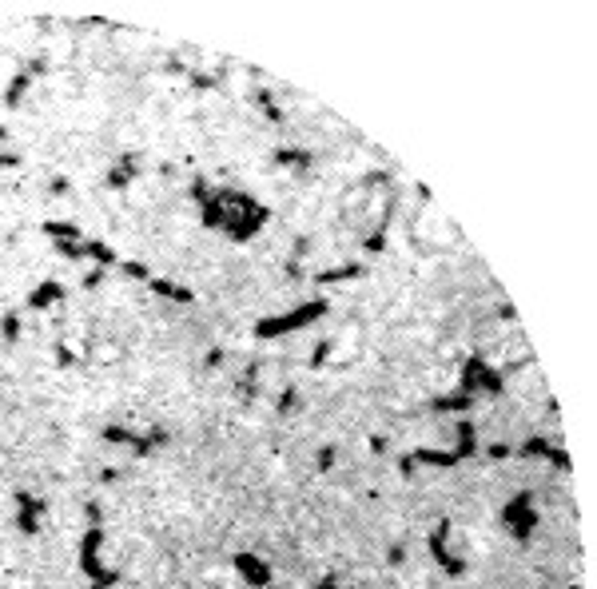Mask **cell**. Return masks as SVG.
I'll list each match as a JSON object with an SVG mask.
<instances>
[{"instance_id":"cell-36","label":"cell","mask_w":597,"mask_h":589,"mask_svg":"<svg viewBox=\"0 0 597 589\" xmlns=\"http://www.w3.org/2000/svg\"><path fill=\"white\" fill-rule=\"evenodd\" d=\"M25 72L32 76V80H36V76H44V72H48V56H32V60L25 64Z\"/></svg>"},{"instance_id":"cell-44","label":"cell","mask_w":597,"mask_h":589,"mask_svg":"<svg viewBox=\"0 0 597 589\" xmlns=\"http://www.w3.org/2000/svg\"><path fill=\"white\" fill-rule=\"evenodd\" d=\"M283 275H287V279H303V263L287 259V263H283Z\"/></svg>"},{"instance_id":"cell-24","label":"cell","mask_w":597,"mask_h":589,"mask_svg":"<svg viewBox=\"0 0 597 589\" xmlns=\"http://www.w3.org/2000/svg\"><path fill=\"white\" fill-rule=\"evenodd\" d=\"M183 80H187L195 92H211V88L223 84V76H215V72H195V68H187V76H183Z\"/></svg>"},{"instance_id":"cell-4","label":"cell","mask_w":597,"mask_h":589,"mask_svg":"<svg viewBox=\"0 0 597 589\" xmlns=\"http://www.w3.org/2000/svg\"><path fill=\"white\" fill-rule=\"evenodd\" d=\"M450 529H454V526H450V517H442L438 526L430 529V541H427V546H430V557L438 562L442 574H446V577H462V574H466V562H462V557H454V553L446 550V541H450Z\"/></svg>"},{"instance_id":"cell-12","label":"cell","mask_w":597,"mask_h":589,"mask_svg":"<svg viewBox=\"0 0 597 589\" xmlns=\"http://www.w3.org/2000/svg\"><path fill=\"white\" fill-rule=\"evenodd\" d=\"M271 160L279 163V168L311 172V168H315V151H307V147H275V156H271Z\"/></svg>"},{"instance_id":"cell-26","label":"cell","mask_w":597,"mask_h":589,"mask_svg":"<svg viewBox=\"0 0 597 589\" xmlns=\"http://www.w3.org/2000/svg\"><path fill=\"white\" fill-rule=\"evenodd\" d=\"M330 351H335V339H323V343L311 351V358H307V367L311 370H327V363H330Z\"/></svg>"},{"instance_id":"cell-47","label":"cell","mask_w":597,"mask_h":589,"mask_svg":"<svg viewBox=\"0 0 597 589\" xmlns=\"http://www.w3.org/2000/svg\"><path fill=\"white\" fill-rule=\"evenodd\" d=\"M315 589H339V574H323L315 581Z\"/></svg>"},{"instance_id":"cell-25","label":"cell","mask_w":597,"mask_h":589,"mask_svg":"<svg viewBox=\"0 0 597 589\" xmlns=\"http://www.w3.org/2000/svg\"><path fill=\"white\" fill-rule=\"evenodd\" d=\"M100 438H104V442H112V446H132V442H135V430H128V426H116V422H112V426H104V430H100Z\"/></svg>"},{"instance_id":"cell-27","label":"cell","mask_w":597,"mask_h":589,"mask_svg":"<svg viewBox=\"0 0 597 589\" xmlns=\"http://www.w3.org/2000/svg\"><path fill=\"white\" fill-rule=\"evenodd\" d=\"M120 271H123L132 283H147V279H152V271H147L140 259H120Z\"/></svg>"},{"instance_id":"cell-45","label":"cell","mask_w":597,"mask_h":589,"mask_svg":"<svg viewBox=\"0 0 597 589\" xmlns=\"http://www.w3.org/2000/svg\"><path fill=\"white\" fill-rule=\"evenodd\" d=\"M415 466H418V462H415L410 454H403V458H398V474H403V478H410V474H415Z\"/></svg>"},{"instance_id":"cell-7","label":"cell","mask_w":597,"mask_h":589,"mask_svg":"<svg viewBox=\"0 0 597 589\" xmlns=\"http://www.w3.org/2000/svg\"><path fill=\"white\" fill-rule=\"evenodd\" d=\"M135 180H140V151H120L116 168L104 175V187H108V191H123V187L135 184Z\"/></svg>"},{"instance_id":"cell-8","label":"cell","mask_w":597,"mask_h":589,"mask_svg":"<svg viewBox=\"0 0 597 589\" xmlns=\"http://www.w3.org/2000/svg\"><path fill=\"white\" fill-rule=\"evenodd\" d=\"M64 299H68V287L56 283V279H44L40 287L28 291V307H32V311H52L56 303H64Z\"/></svg>"},{"instance_id":"cell-32","label":"cell","mask_w":597,"mask_h":589,"mask_svg":"<svg viewBox=\"0 0 597 589\" xmlns=\"http://www.w3.org/2000/svg\"><path fill=\"white\" fill-rule=\"evenodd\" d=\"M52 358H56V367H60V370H72V367H76L72 346H64V343H56V346H52Z\"/></svg>"},{"instance_id":"cell-35","label":"cell","mask_w":597,"mask_h":589,"mask_svg":"<svg viewBox=\"0 0 597 589\" xmlns=\"http://www.w3.org/2000/svg\"><path fill=\"white\" fill-rule=\"evenodd\" d=\"M84 517H88V526H104V510H100L96 498H88L84 502Z\"/></svg>"},{"instance_id":"cell-6","label":"cell","mask_w":597,"mask_h":589,"mask_svg":"<svg viewBox=\"0 0 597 589\" xmlns=\"http://www.w3.org/2000/svg\"><path fill=\"white\" fill-rule=\"evenodd\" d=\"M232 565H235V574L243 577L251 589H271V581H275L271 565L263 562V557H255V553H235Z\"/></svg>"},{"instance_id":"cell-1","label":"cell","mask_w":597,"mask_h":589,"mask_svg":"<svg viewBox=\"0 0 597 589\" xmlns=\"http://www.w3.org/2000/svg\"><path fill=\"white\" fill-rule=\"evenodd\" d=\"M323 315H327V299L318 294V299H307V303L283 311V315H267V319H259L255 323V339H283V334L303 331V327L318 323Z\"/></svg>"},{"instance_id":"cell-48","label":"cell","mask_w":597,"mask_h":589,"mask_svg":"<svg viewBox=\"0 0 597 589\" xmlns=\"http://www.w3.org/2000/svg\"><path fill=\"white\" fill-rule=\"evenodd\" d=\"M498 319H502V323H514V319H518V311L506 303V307H498Z\"/></svg>"},{"instance_id":"cell-15","label":"cell","mask_w":597,"mask_h":589,"mask_svg":"<svg viewBox=\"0 0 597 589\" xmlns=\"http://www.w3.org/2000/svg\"><path fill=\"white\" fill-rule=\"evenodd\" d=\"M474 402H478L474 394L454 391V394H438V398H430V410H438V414H466Z\"/></svg>"},{"instance_id":"cell-19","label":"cell","mask_w":597,"mask_h":589,"mask_svg":"<svg viewBox=\"0 0 597 589\" xmlns=\"http://www.w3.org/2000/svg\"><path fill=\"white\" fill-rule=\"evenodd\" d=\"M410 458H415V462H427V466H438V470L458 466V454H454V450H430V446H418V450H410Z\"/></svg>"},{"instance_id":"cell-14","label":"cell","mask_w":597,"mask_h":589,"mask_svg":"<svg viewBox=\"0 0 597 589\" xmlns=\"http://www.w3.org/2000/svg\"><path fill=\"white\" fill-rule=\"evenodd\" d=\"M454 454H458V462H466V458H478V430L474 422H458V430H454Z\"/></svg>"},{"instance_id":"cell-20","label":"cell","mask_w":597,"mask_h":589,"mask_svg":"<svg viewBox=\"0 0 597 589\" xmlns=\"http://www.w3.org/2000/svg\"><path fill=\"white\" fill-rule=\"evenodd\" d=\"M28 88H32V76L25 72V68H20V72L13 76V80H8V88H4V108H20V104H25V92Z\"/></svg>"},{"instance_id":"cell-9","label":"cell","mask_w":597,"mask_h":589,"mask_svg":"<svg viewBox=\"0 0 597 589\" xmlns=\"http://www.w3.org/2000/svg\"><path fill=\"white\" fill-rule=\"evenodd\" d=\"M366 267L363 263H339V267H323L315 271L311 279H315V287H335V283H347V279H363Z\"/></svg>"},{"instance_id":"cell-11","label":"cell","mask_w":597,"mask_h":589,"mask_svg":"<svg viewBox=\"0 0 597 589\" xmlns=\"http://www.w3.org/2000/svg\"><path fill=\"white\" fill-rule=\"evenodd\" d=\"M168 442H171L168 430H163V426H152L147 434H135V442L128 446V450H132V458H152L156 450H163Z\"/></svg>"},{"instance_id":"cell-43","label":"cell","mask_w":597,"mask_h":589,"mask_svg":"<svg viewBox=\"0 0 597 589\" xmlns=\"http://www.w3.org/2000/svg\"><path fill=\"white\" fill-rule=\"evenodd\" d=\"M100 283H104V267H96V271H88V275H84V291H96Z\"/></svg>"},{"instance_id":"cell-16","label":"cell","mask_w":597,"mask_h":589,"mask_svg":"<svg viewBox=\"0 0 597 589\" xmlns=\"http://www.w3.org/2000/svg\"><path fill=\"white\" fill-rule=\"evenodd\" d=\"M506 526H510L514 541H522V546H525V541L534 538V529L542 526V514H537L534 506H530V510H522V514H518V517H510V522H506Z\"/></svg>"},{"instance_id":"cell-38","label":"cell","mask_w":597,"mask_h":589,"mask_svg":"<svg viewBox=\"0 0 597 589\" xmlns=\"http://www.w3.org/2000/svg\"><path fill=\"white\" fill-rule=\"evenodd\" d=\"M223 358H227V351H223V346H211L208 358H203V370H215V367L223 363Z\"/></svg>"},{"instance_id":"cell-18","label":"cell","mask_w":597,"mask_h":589,"mask_svg":"<svg viewBox=\"0 0 597 589\" xmlns=\"http://www.w3.org/2000/svg\"><path fill=\"white\" fill-rule=\"evenodd\" d=\"M40 231L48 235L52 243H60V239L64 243H80V227H76L72 219H44L40 223Z\"/></svg>"},{"instance_id":"cell-17","label":"cell","mask_w":597,"mask_h":589,"mask_svg":"<svg viewBox=\"0 0 597 589\" xmlns=\"http://www.w3.org/2000/svg\"><path fill=\"white\" fill-rule=\"evenodd\" d=\"M84 259H92L96 267H120V255L112 251V243H104V239H84Z\"/></svg>"},{"instance_id":"cell-31","label":"cell","mask_w":597,"mask_h":589,"mask_svg":"<svg viewBox=\"0 0 597 589\" xmlns=\"http://www.w3.org/2000/svg\"><path fill=\"white\" fill-rule=\"evenodd\" d=\"M335 454H339V450H335V446H318V454H315V466H318V474H327V470H335Z\"/></svg>"},{"instance_id":"cell-33","label":"cell","mask_w":597,"mask_h":589,"mask_svg":"<svg viewBox=\"0 0 597 589\" xmlns=\"http://www.w3.org/2000/svg\"><path fill=\"white\" fill-rule=\"evenodd\" d=\"M275 410H279V414H291V410H299V391H295V386H287V391L279 394Z\"/></svg>"},{"instance_id":"cell-3","label":"cell","mask_w":597,"mask_h":589,"mask_svg":"<svg viewBox=\"0 0 597 589\" xmlns=\"http://www.w3.org/2000/svg\"><path fill=\"white\" fill-rule=\"evenodd\" d=\"M267 219H271V208H263L259 199H251L247 208H239V211L232 215V223L223 227V235H227L232 243H251V239H255V235L267 227Z\"/></svg>"},{"instance_id":"cell-22","label":"cell","mask_w":597,"mask_h":589,"mask_svg":"<svg viewBox=\"0 0 597 589\" xmlns=\"http://www.w3.org/2000/svg\"><path fill=\"white\" fill-rule=\"evenodd\" d=\"M549 446H554V442H549L546 434H530V438H525L522 446L514 450V454H522V458H546V454H549Z\"/></svg>"},{"instance_id":"cell-41","label":"cell","mask_w":597,"mask_h":589,"mask_svg":"<svg viewBox=\"0 0 597 589\" xmlns=\"http://www.w3.org/2000/svg\"><path fill=\"white\" fill-rule=\"evenodd\" d=\"M403 562H406V550H403V546H390V550H387V565H390V569H398Z\"/></svg>"},{"instance_id":"cell-42","label":"cell","mask_w":597,"mask_h":589,"mask_svg":"<svg viewBox=\"0 0 597 589\" xmlns=\"http://www.w3.org/2000/svg\"><path fill=\"white\" fill-rule=\"evenodd\" d=\"M13 168H20V156L16 151H0V172H13Z\"/></svg>"},{"instance_id":"cell-5","label":"cell","mask_w":597,"mask_h":589,"mask_svg":"<svg viewBox=\"0 0 597 589\" xmlns=\"http://www.w3.org/2000/svg\"><path fill=\"white\" fill-rule=\"evenodd\" d=\"M13 502H16V529H20L25 538H36L40 517L48 514V502H44V498H32L28 490H16Z\"/></svg>"},{"instance_id":"cell-2","label":"cell","mask_w":597,"mask_h":589,"mask_svg":"<svg viewBox=\"0 0 597 589\" xmlns=\"http://www.w3.org/2000/svg\"><path fill=\"white\" fill-rule=\"evenodd\" d=\"M100 546H104V526H88L80 538V574L88 577V589H112L123 577L120 569H104Z\"/></svg>"},{"instance_id":"cell-39","label":"cell","mask_w":597,"mask_h":589,"mask_svg":"<svg viewBox=\"0 0 597 589\" xmlns=\"http://www.w3.org/2000/svg\"><path fill=\"white\" fill-rule=\"evenodd\" d=\"M48 191H52V196H68V191H72V180H64V175H52Z\"/></svg>"},{"instance_id":"cell-29","label":"cell","mask_w":597,"mask_h":589,"mask_svg":"<svg viewBox=\"0 0 597 589\" xmlns=\"http://www.w3.org/2000/svg\"><path fill=\"white\" fill-rule=\"evenodd\" d=\"M52 251H56V255L60 259H68V263H80V259H84V239H80V243H52Z\"/></svg>"},{"instance_id":"cell-34","label":"cell","mask_w":597,"mask_h":589,"mask_svg":"<svg viewBox=\"0 0 597 589\" xmlns=\"http://www.w3.org/2000/svg\"><path fill=\"white\" fill-rule=\"evenodd\" d=\"M546 462L554 470H573V462H570V454L561 450V446H549V454H546Z\"/></svg>"},{"instance_id":"cell-23","label":"cell","mask_w":597,"mask_h":589,"mask_svg":"<svg viewBox=\"0 0 597 589\" xmlns=\"http://www.w3.org/2000/svg\"><path fill=\"white\" fill-rule=\"evenodd\" d=\"M0 339L8 346L20 343V315H16V311H4V315H0Z\"/></svg>"},{"instance_id":"cell-46","label":"cell","mask_w":597,"mask_h":589,"mask_svg":"<svg viewBox=\"0 0 597 589\" xmlns=\"http://www.w3.org/2000/svg\"><path fill=\"white\" fill-rule=\"evenodd\" d=\"M366 446H370V454H387V438H382V434H370Z\"/></svg>"},{"instance_id":"cell-37","label":"cell","mask_w":597,"mask_h":589,"mask_svg":"<svg viewBox=\"0 0 597 589\" xmlns=\"http://www.w3.org/2000/svg\"><path fill=\"white\" fill-rule=\"evenodd\" d=\"M486 454H490V458H494V462H506V458H510V454H514V446H510V442H494V446H490V450H486Z\"/></svg>"},{"instance_id":"cell-13","label":"cell","mask_w":597,"mask_h":589,"mask_svg":"<svg viewBox=\"0 0 597 589\" xmlns=\"http://www.w3.org/2000/svg\"><path fill=\"white\" fill-rule=\"evenodd\" d=\"M486 367H490V363H486L482 355H470V358H466V363H462V374H458V391H462V394H474V398H478V382H482V370H486Z\"/></svg>"},{"instance_id":"cell-28","label":"cell","mask_w":597,"mask_h":589,"mask_svg":"<svg viewBox=\"0 0 597 589\" xmlns=\"http://www.w3.org/2000/svg\"><path fill=\"white\" fill-rule=\"evenodd\" d=\"M239 398H243V402H255V398H259V379H255V367H247V374L239 379Z\"/></svg>"},{"instance_id":"cell-40","label":"cell","mask_w":597,"mask_h":589,"mask_svg":"<svg viewBox=\"0 0 597 589\" xmlns=\"http://www.w3.org/2000/svg\"><path fill=\"white\" fill-rule=\"evenodd\" d=\"M307 251H311V239H307V235H299V239H295V251H291V259H295V263H303V259H307Z\"/></svg>"},{"instance_id":"cell-30","label":"cell","mask_w":597,"mask_h":589,"mask_svg":"<svg viewBox=\"0 0 597 589\" xmlns=\"http://www.w3.org/2000/svg\"><path fill=\"white\" fill-rule=\"evenodd\" d=\"M187 196H192V203H195V208H199V203H203V199L211 196L208 180H203V175H192V187H187Z\"/></svg>"},{"instance_id":"cell-10","label":"cell","mask_w":597,"mask_h":589,"mask_svg":"<svg viewBox=\"0 0 597 589\" xmlns=\"http://www.w3.org/2000/svg\"><path fill=\"white\" fill-rule=\"evenodd\" d=\"M147 287H152L159 299H171V303H180V307H192V303H195V291H192V287H180V283L163 279V275H152V279H147Z\"/></svg>"},{"instance_id":"cell-50","label":"cell","mask_w":597,"mask_h":589,"mask_svg":"<svg viewBox=\"0 0 597 589\" xmlns=\"http://www.w3.org/2000/svg\"><path fill=\"white\" fill-rule=\"evenodd\" d=\"M8 135H13L8 132V123H0V144H8Z\"/></svg>"},{"instance_id":"cell-49","label":"cell","mask_w":597,"mask_h":589,"mask_svg":"<svg viewBox=\"0 0 597 589\" xmlns=\"http://www.w3.org/2000/svg\"><path fill=\"white\" fill-rule=\"evenodd\" d=\"M116 478H120V470H104V474H100V482H104V486H112Z\"/></svg>"},{"instance_id":"cell-21","label":"cell","mask_w":597,"mask_h":589,"mask_svg":"<svg viewBox=\"0 0 597 589\" xmlns=\"http://www.w3.org/2000/svg\"><path fill=\"white\" fill-rule=\"evenodd\" d=\"M502 391H506V374L494 370V367H486L482 370V382H478V398H482V394H486V398H498Z\"/></svg>"}]
</instances>
